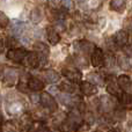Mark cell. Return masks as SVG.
Instances as JSON below:
<instances>
[{"label": "cell", "instance_id": "cell-1", "mask_svg": "<svg viewBox=\"0 0 132 132\" xmlns=\"http://www.w3.org/2000/svg\"><path fill=\"white\" fill-rule=\"evenodd\" d=\"M27 50L23 48H13V49H9V51L7 52L6 57L7 59L12 60L14 63H21L24 57L27 56Z\"/></svg>", "mask_w": 132, "mask_h": 132}, {"label": "cell", "instance_id": "cell-2", "mask_svg": "<svg viewBox=\"0 0 132 132\" xmlns=\"http://www.w3.org/2000/svg\"><path fill=\"white\" fill-rule=\"evenodd\" d=\"M39 102H41V104L43 105L44 108H46V109H49V110L55 111V110L57 109V102H56L55 98L49 93H46V92H43V93L39 95Z\"/></svg>", "mask_w": 132, "mask_h": 132}, {"label": "cell", "instance_id": "cell-3", "mask_svg": "<svg viewBox=\"0 0 132 132\" xmlns=\"http://www.w3.org/2000/svg\"><path fill=\"white\" fill-rule=\"evenodd\" d=\"M98 104H100V108L103 112H109L115 108L116 100H115V97H112V95L111 96L103 95V96H101Z\"/></svg>", "mask_w": 132, "mask_h": 132}, {"label": "cell", "instance_id": "cell-4", "mask_svg": "<svg viewBox=\"0 0 132 132\" xmlns=\"http://www.w3.org/2000/svg\"><path fill=\"white\" fill-rule=\"evenodd\" d=\"M90 55H92V59H90L92 65L94 67H101V66L104 65V53H103V51L100 48L95 46Z\"/></svg>", "mask_w": 132, "mask_h": 132}, {"label": "cell", "instance_id": "cell-5", "mask_svg": "<svg viewBox=\"0 0 132 132\" xmlns=\"http://www.w3.org/2000/svg\"><path fill=\"white\" fill-rule=\"evenodd\" d=\"M62 74L72 82H79L82 77L81 72L79 70H77V68H63Z\"/></svg>", "mask_w": 132, "mask_h": 132}, {"label": "cell", "instance_id": "cell-6", "mask_svg": "<svg viewBox=\"0 0 132 132\" xmlns=\"http://www.w3.org/2000/svg\"><path fill=\"white\" fill-rule=\"evenodd\" d=\"M18 78H19V74L16 72V70L14 68H6L4 72V79H5V82H6L8 86H13L15 85V82L18 81Z\"/></svg>", "mask_w": 132, "mask_h": 132}, {"label": "cell", "instance_id": "cell-7", "mask_svg": "<svg viewBox=\"0 0 132 132\" xmlns=\"http://www.w3.org/2000/svg\"><path fill=\"white\" fill-rule=\"evenodd\" d=\"M27 86H28V89H30V90L39 92L44 88V82L42 81V80H39L38 78H36V77H29Z\"/></svg>", "mask_w": 132, "mask_h": 132}, {"label": "cell", "instance_id": "cell-8", "mask_svg": "<svg viewBox=\"0 0 132 132\" xmlns=\"http://www.w3.org/2000/svg\"><path fill=\"white\" fill-rule=\"evenodd\" d=\"M114 42H115V44L118 46L126 45L129 42L128 31H125V30H119V31H117L116 35H115V37H114Z\"/></svg>", "mask_w": 132, "mask_h": 132}, {"label": "cell", "instance_id": "cell-9", "mask_svg": "<svg viewBox=\"0 0 132 132\" xmlns=\"http://www.w3.org/2000/svg\"><path fill=\"white\" fill-rule=\"evenodd\" d=\"M80 89H81L82 93L87 96H92V95H94V94L97 93L96 86L93 85L92 82H89V81H82L81 84H80Z\"/></svg>", "mask_w": 132, "mask_h": 132}, {"label": "cell", "instance_id": "cell-10", "mask_svg": "<svg viewBox=\"0 0 132 132\" xmlns=\"http://www.w3.org/2000/svg\"><path fill=\"white\" fill-rule=\"evenodd\" d=\"M23 60L26 62V65L29 66L30 68H37L39 65L38 56H37V53H34V52H28Z\"/></svg>", "mask_w": 132, "mask_h": 132}, {"label": "cell", "instance_id": "cell-11", "mask_svg": "<svg viewBox=\"0 0 132 132\" xmlns=\"http://www.w3.org/2000/svg\"><path fill=\"white\" fill-rule=\"evenodd\" d=\"M46 37H48V41L50 42V44H52V45H56L60 42V36L55 28L49 27L46 29Z\"/></svg>", "mask_w": 132, "mask_h": 132}, {"label": "cell", "instance_id": "cell-12", "mask_svg": "<svg viewBox=\"0 0 132 132\" xmlns=\"http://www.w3.org/2000/svg\"><path fill=\"white\" fill-rule=\"evenodd\" d=\"M32 48H34V51H36L37 55L41 56V57H46L49 55V52H50L49 46L43 42H36Z\"/></svg>", "mask_w": 132, "mask_h": 132}, {"label": "cell", "instance_id": "cell-13", "mask_svg": "<svg viewBox=\"0 0 132 132\" xmlns=\"http://www.w3.org/2000/svg\"><path fill=\"white\" fill-rule=\"evenodd\" d=\"M107 92L112 96H117L121 94V87L116 80H109L107 84Z\"/></svg>", "mask_w": 132, "mask_h": 132}, {"label": "cell", "instance_id": "cell-14", "mask_svg": "<svg viewBox=\"0 0 132 132\" xmlns=\"http://www.w3.org/2000/svg\"><path fill=\"white\" fill-rule=\"evenodd\" d=\"M117 82H118L119 87H121V88H123L125 92L129 90V89H131V87H132V82H131L130 77H128L126 74L119 75V77L117 78Z\"/></svg>", "mask_w": 132, "mask_h": 132}, {"label": "cell", "instance_id": "cell-15", "mask_svg": "<svg viewBox=\"0 0 132 132\" xmlns=\"http://www.w3.org/2000/svg\"><path fill=\"white\" fill-rule=\"evenodd\" d=\"M78 46H79V50L81 51V53L84 55H88V53H92L95 48L93 43L88 41H81V42H78Z\"/></svg>", "mask_w": 132, "mask_h": 132}, {"label": "cell", "instance_id": "cell-16", "mask_svg": "<svg viewBox=\"0 0 132 132\" xmlns=\"http://www.w3.org/2000/svg\"><path fill=\"white\" fill-rule=\"evenodd\" d=\"M126 5V0H110V8L115 12H121L124 11Z\"/></svg>", "mask_w": 132, "mask_h": 132}, {"label": "cell", "instance_id": "cell-17", "mask_svg": "<svg viewBox=\"0 0 132 132\" xmlns=\"http://www.w3.org/2000/svg\"><path fill=\"white\" fill-rule=\"evenodd\" d=\"M59 88L62 92H64L66 94H73L75 92V85L72 81H63L59 85Z\"/></svg>", "mask_w": 132, "mask_h": 132}, {"label": "cell", "instance_id": "cell-18", "mask_svg": "<svg viewBox=\"0 0 132 132\" xmlns=\"http://www.w3.org/2000/svg\"><path fill=\"white\" fill-rule=\"evenodd\" d=\"M44 78H45V80L48 82L52 84V82H56L59 80V74L55 70H46L44 72Z\"/></svg>", "mask_w": 132, "mask_h": 132}, {"label": "cell", "instance_id": "cell-19", "mask_svg": "<svg viewBox=\"0 0 132 132\" xmlns=\"http://www.w3.org/2000/svg\"><path fill=\"white\" fill-rule=\"evenodd\" d=\"M24 23L20 22V21H16V22H14L13 24H12V34L15 35V36H20V35H22V32L24 31Z\"/></svg>", "mask_w": 132, "mask_h": 132}, {"label": "cell", "instance_id": "cell-20", "mask_svg": "<svg viewBox=\"0 0 132 132\" xmlns=\"http://www.w3.org/2000/svg\"><path fill=\"white\" fill-rule=\"evenodd\" d=\"M87 79L93 85H102L103 84V78L101 77L98 73H95V72L89 73V74L87 75Z\"/></svg>", "mask_w": 132, "mask_h": 132}, {"label": "cell", "instance_id": "cell-21", "mask_svg": "<svg viewBox=\"0 0 132 132\" xmlns=\"http://www.w3.org/2000/svg\"><path fill=\"white\" fill-rule=\"evenodd\" d=\"M42 18H43V14H42L41 9L39 8H34L30 13V20L32 21L34 23H39L42 21Z\"/></svg>", "mask_w": 132, "mask_h": 132}, {"label": "cell", "instance_id": "cell-22", "mask_svg": "<svg viewBox=\"0 0 132 132\" xmlns=\"http://www.w3.org/2000/svg\"><path fill=\"white\" fill-rule=\"evenodd\" d=\"M119 101H121V103H123L124 105H129L132 103V94L128 93V92H125V93L123 94H119Z\"/></svg>", "mask_w": 132, "mask_h": 132}, {"label": "cell", "instance_id": "cell-23", "mask_svg": "<svg viewBox=\"0 0 132 132\" xmlns=\"http://www.w3.org/2000/svg\"><path fill=\"white\" fill-rule=\"evenodd\" d=\"M9 24V19L4 12L0 11V28H6Z\"/></svg>", "mask_w": 132, "mask_h": 132}, {"label": "cell", "instance_id": "cell-24", "mask_svg": "<svg viewBox=\"0 0 132 132\" xmlns=\"http://www.w3.org/2000/svg\"><path fill=\"white\" fill-rule=\"evenodd\" d=\"M20 123L23 129H29L30 126H31V119H30L29 116H22Z\"/></svg>", "mask_w": 132, "mask_h": 132}, {"label": "cell", "instance_id": "cell-25", "mask_svg": "<svg viewBox=\"0 0 132 132\" xmlns=\"http://www.w3.org/2000/svg\"><path fill=\"white\" fill-rule=\"evenodd\" d=\"M19 44L18 39L15 38V37H8V38L6 39V43H5V45H7L9 49H13V48H16Z\"/></svg>", "mask_w": 132, "mask_h": 132}, {"label": "cell", "instance_id": "cell-26", "mask_svg": "<svg viewBox=\"0 0 132 132\" xmlns=\"http://www.w3.org/2000/svg\"><path fill=\"white\" fill-rule=\"evenodd\" d=\"M118 65L121 66L122 68H124V70H128V68H129L128 58H124V57H121V58H118Z\"/></svg>", "mask_w": 132, "mask_h": 132}, {"label": "cell", "instance_id": "cell-27", "mask_svg": "<svg viewBox=\"0 0 132 132\" xmlns=\"http://www.w3.org/2000/svg\"><path fill=\"white\" fill-rule=\"evenodd\" d=\"M56 28H57L59 31H64L65 30V22L63 19H58L57 21H56Z\"/></svg>", "mask_w": 132, "mask_h": 132}, {"label": "cell", "instance_id": "cell-28", "mask_svg": "<svg viewBox=\"0 0 132 132\" xmlns=\"http://www.w3.org/2000/svg\"><path fill=\"white\" fill-rule=\"evenodd\" d=\"M11 108H13V109L11 110V112H12V114H15V112L20 111V110H21V108H22V105H21L20 103L18 102V103H13Z\"/></svg>", "mask_w": 132, "mask_h": 132}, {"label": "cell", "instance_id": "cell-29", "mask_svg": "<svg viewBox=\"0 0 132 132\" xmlns=\"http://www.w3.org/2000/svg\"><path fill=\"white\" fill-rule=\"evenodd\" d=\"M2 130H4V132H15V129L11 123H6V125L2 128Z\"/></svg>", "mask_w": 132, "mask_h": 132}, {"label": "cell", "instance_id": "cell-30", "mask_svg": "<svg viewBox=\"0 0 132 132\" xmlns=\"http://www.w3.org/2000/svg\"><path fill=\"white\" fill-rule=\"evenodd\" d=\"M123 48H124V53L126 56H129V57H132V46H128V44H126Z\"/></svg>", "mask_w": 132, "mask_h": 132}, {"label": "cell", "instance_id": "cell-31", "mask_svg": "<svg viewBox=\"0 0 132 132\" xmlns=\"http://www.w3.org/2000/svg\"><path fill=\"white\" fill-rule=\"evenodd\" d=\"M62 5L65 7V8H71L73 2H72V0H62Z\"/></svg>", "mask_w": 132, "mask_h": 132}, {"label": "cell", "instance_id": "cell-32", "mask_svg": "<svg viewBox=\"0 0 132 132\" xmlns=\"http://www.w3.org/2000/svg\"><path fill=\"white\" fill-rule=\"evenodd\" d=\"M116 117H118L119 119H123L125 117V111L124 110H121V109H117L116 110Z\"/></svg>", "mask_w": 132, "mask_h": 132}, {"label": "cell", "instance_id": "cell-33", "mask_svg": "<svg viewBox=\"0 0 132 132\" xmlns=\"http://www.w3.org/2000/svg\"><path fill=\"white\" fill-rule=\"evenodd\" d=\"M30 97H31V101H32V102H34V103H36V102H39V96L38 95H36V94H32V95L31 96H30Z\"/></svg>", "mask_w": 132, "mask_h": 132}, {"label": "cell", "instance_id": "cell-34", "mask_svg": "<svg viewBox=\"0 0 132 132\" xmlns=\"http://www.w3.org/2000/svg\"><path fill=\"white\" fill-rule=\"evenodd\" d=\"M4 48H5V42H4V39L0 38V52H2Z\"/></svg>", "mask_w": 132, "mask_h": 132}, {"label": "cell", "instance_id": "cell-35", "mask_svg": "<svg viewBox=\"0 0 132 132\" xmlns=\"http://www.w3.org/2000/svg\"><path fill=\"white\" fill-rule=\"evenodd\" d=\"M108 132H119V131H117L116 129H110V130L108 131Z\"/></svg>", "mask_w": 132, "mask_h": 132}, {"label": "cell", "instance_id": "cell-36", "mask_svg": "<svg viewBox=\"0 0 132 132\" xmlns=\"http://www.w3.org/2000/svg\"><path fill=\"white\" fill-rule=\"evenodd\" d=\"M2 125V117H1V115H0V126Z\"/></svg>", "mask_w": 132, "mask_h": 132}, {"label": "cell", "instance_id": "cell-37", "mask_svg": "<svg viewBox=\"0 0 132 132\" xmlns=\"http://www.w3.org/2000/svg\"><path fill=\"white\" fill-rule=\"evenodd\" d=\"M131 30H132V24H131Z\"/></svg>", "mask_w": 132, "mask_h": 132}, {"label": "cell", "instance_id": "cell-38", "mask_svg": "<svg viewBox=\"0 0 132 132\" xmlns=\"http://www.w3.org/2000/svg\"><path fill=\"white\" fill-rule=\"evenodd\" d=\"M96 132H100V131H96Z\"/></svg>", "mask_w": 132, "mask_h": 132}]
</instances>
